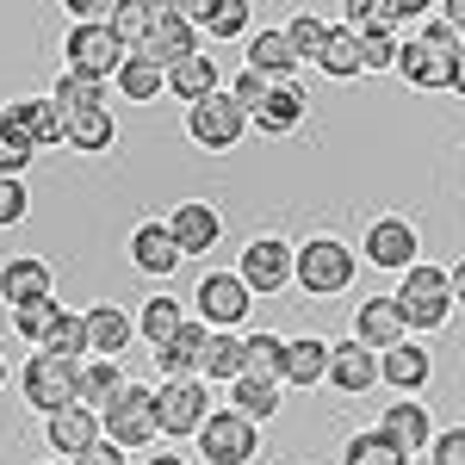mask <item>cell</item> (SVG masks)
I'll return each mask as SVG.
<instances>
[{
  "label": "cell",
  "instance_id": "obj_1",
  "mask_svg": "<svg viewBox=\"0 0 465 465\" xmlns=\"http://www.w3.org/2000/svg\"><path fill=\"white\" fill-rule=\"evenodd\" d=\"M397 311L410 322V335H429V329H447L453 317V267H434V261H416L410 273H397Z\"/></svg>",
  "mask_w": 465,
  "mask_h": 465
},
{
  "label": "cell",
  "instance_id": "obj_2",
  "mask_svg": "<svg viewBox=\"0 0 465 465\" xmlns=\"http://www.w3.org/2000/svg\"><path fill=\"white\" fill-rule=\"evenodd\" d=\"M193 304H199V322L212 335H242V322L254 311V292L236 267H205L199 286H193Z\"/></svg>",
  "mask_w": 465,
  "mask_h": 465
},
{
  "label": "cell",
  "instance_id": "obj_3",
  "mask_svg": "<svg viewBox=\"0 0 465 465\" xmlns=\"http://www.w3.org/2000/svg\"><path fill=\"white\" fill-rule=\"evenodd\" d=\"M354 249L341 242V236H304L298 242V292H311V298H341V292H354Z\"/></svg>",
  "mask_w": 465,
  "mask_h": 465
},
{
  "label": "cell",
  "instance_id": "obj_4",
  "mask_svg": "<svg viewBox=\"0 0 465 465\" xmlns=\"http://www.w3.org/2000/svg\"><path fill=\"white\" fill-rule=\"evenodd\" d=\"M19 391H25V403L50 422V416H63V410L81 403V366H74V360H56V354H32L25 372H19Z\"/></svg>",
  "mask_w": 465,
  "mask_h": 465
},
{
  "label": "cell",
  "instance_id": "obj_5",
  "mask_svg": "<svg viewBox=\"0 0 465 465\" xmlns=\"http://www.w3.org/2000/svg\"><path fill=\"white\" fill-rule=\"evenodd\" d=\"M137 50H124V37L112 25H69L63 32V69L94 74V81H118V69L131 63Z\"/></svg>",
  "mask_w": 465,
  "mask_h": 465
},
{
  "label": "cell",
  "instance_id": "obj_6",
  "mask_svg": "<svg viewBox=\"0 0 465 465\" xmlns=\"http://www.w3.org/2000/svg\"><path fill=\"white\" fill-rule=\"evenodd\" d=\"M236 273L249 280L254 298H280L286 286H298V242L286 236H254L242 261H236Z\"/></svg>",
  "mask_w": 465,
  "mask_h": 465
},
{
  "label": "cell",
  "instance_id": "obj_7",
  "mask_svg": "<svg viewBox=\"0 0 465 465\" xmlns=\"http://www.w3.org/2000/svg\"><path fill=\"white\" fill-rule=\"evenodd\" d=\"M100 422H106V440L124 447V453L155 447V434H162V422H155V385H124V397L100 410Z\"/></svg>",
  "mask_w": 465,
  "mask_h": 465
},
{
  "label": "cell",
  "instance_id": "obj_8",
  "mask_svg": "<svg viewBox=\"0 0 465 465\" xmlns=\"http://www.w3.org/2000/svg\"><path fill=\"white\" fill-rule=\"evenodd\" d=\"M360 261L366 267H385V273H410L422 261V236L403 212H385L366 223V242H360Z\"/></svg>",
  "mask_w": 465,
  "mask_h": 465
},
{
  "label": "cell",
  "instance_id": "obj_9",
  "mask_svg": "<svg viewBox=\"0 0 465 465\" xmlns=\"http://www.w3.org/2000/svg\"><path fill=\"white\" fill-rule=\"evenodd\" d=\"M205 403H212L205 379H168V385H155V422L168 440H199V429L212 422Z\"/></svg>",
  "mask_w": 465,
  "mask_h": 465
},
{
  "label": "cell",
  "instance_id": "obj_10",
  "mask_svg": "<svg viewBox=\"0 0 465 465\" xmlns=\"http://www.w3.org/2000/svg\"><path fill=\"white\" fill-rule=\"evenodd\" d=\"M242 131H249V112L236 106L230 87L212 94V100H199V106H186V137H193L199 149H236Z\"/></svg>",
  "mask_w": 465,
  "mask_h": 465
},
{
  "label": "cell",
  "instance_id": "obj_11",
  "mask_svg": "<svg viewBox=\"0 0 465 465\" xmlns=\"http://www.w3.org/2000/svg\"><path fill=\"white\" fill-rule=\"evenodd\" d=\"M199 453H205V465H249L261 453V429L223 403V410H212V422L199 429Z\"/></svg>",
  "mask_w": 465,
  "mask_h": 465
},
{
  "label": "cell",
  "instance_id": "obj_12",
  "mask_svg": "<svg viewBox=\"0 0 465 465\" xmlns=\"http://www.w3.org/2000/svg\"><path fill=\"white\" fill-rule=\"evenodd\" d=\"M397 74H403L410 87H422V94H447L453 74H460V50H440V44H429L422 32H410L403 37V56H397Z\"/></svg>",
  "mask_w": 465,
  "mask_h": 465
},
{
  "label": "cell",
  "instance_id": "obj_13",
  "mask_svg": "<svg viewBox=\"0 0 465 465\" xmlns=\"http://www.w3.org/2000/svg\"><path fill=\"white\" fill-rule=\"evenodd\" d=\"M354 341H366L372 354H391V348H403V341H410V322H403V311H397L391 292L360 298V304H354Z\"/></svg>",
  "mask_w": 465,
  "mask_h": 465
},
{
  "label": "cell",
  "instance_id": "obj_14",
  "mask_svg": "<svg viewBox=\"0 0 465 465\" xmlns=\"http://www.w3.org/2000/svg\"><path fill=\"white\" fill-rule=\"evenodd\" d=\"M0 298H6L13 311L50 304V298H56V273H50V261H44V254H13V261L0 267Z\"/></svg>",
  "mask_w": 465,
  "mask_h": 465
},
{
  "label": "cell",
  "instance_id": "obj_15",
  "mask_svg": "<svg viewBox=\"0 0 465 465\" xmlns=\"http://www.w3.org/2000/svg\"><path fill=\"white\" fill-rule=\"evenodd\" d=\"M199 50H205V32L193 25V13H186V6H162V19H155V37H149L137 56H155L162 69H174V63L199 56Z\"/></svg>",
  "mask_w": 465,
  "mask_h": 465
},
{
  "label": "cell",
  "instance_id": "obj_16",
  "mask_svg": "<svg viewBox=\"0 0 465 465\" xmlns=\"http://www.w3.org/2000/svg\"><path fill=\"white\" fill-rule=\"evenodd\" d=\"M0 118H6L13 131H25L37 149L69 143V112L56 106L50 94H32V100H6V106H0Z\"/></svg>",
  "mask_w": 465,
  "mask_h": 465
},
{
  "label": "cell",
  "instance_id": "obj_17",
  "mask_svg": "<svg viewBox=\"0 0 465 465\" xmlns=\"http://www.w3.org/2000/svg\"><path fill=\"white\" fill-rule=\"evenodd\" d=\"M242 69L267 74L273 87H286V81H298V69H304V56L292 50L286 25H261V32L249 37V56H242Z\"/></svg>",
  "mask_w": 465,
  "mask_h": 465
},
{
  "label": "cell",
  "instance_id": "obj_18",
  "mask_svg": "<svg viewBox=\"0 0 465 465\" xmlns=\"http://www.w3.org/2000/svg\"><path fill=\"white\" fill-rule=\"evenodd\" d=\"M180 261V242H174V230H168V217H149V223H137L131 230V267L137 273H149V280H168Z\"/></svg>",
  "mask_w": 465,
  "mask_h": 465
},
{
  "label": "cell",
  "instance_id": "obj_19",
  "mask_svg": "<svg viewBox=\"0 0 465 465\" xmlns=\"http://www.w3.org/2000/svg\"><path fill=\"white\" fill-rule=\"evenodd\" d=\"M44 440H50V453H63V460H81L87 447H100L106 440V422H100V410H87V403H74L63 416H50L44 422Z\"/></svg>",
  "mask_w": 465,
  "mask_h": 465
},
{
  "label": "cell",
  "instance_id": "obj_20",
  "mask_svg": "<svg viewBox=\"0 0 465 465\" xmlns=\"http://www.w3.org/2000/svg\"><path fill=\"white\" fill-rule=\"evenodd\" d=\"M168 230H174L180 254H212L223 242V212L205 205V199H180L174 212H168Z\"/></svg>",
  "mask_w": 465,
  "mask_h": 465
},
{
  "label": "cell",
  "instance_id": "obj_21",
  "mask_svg": "<svg viewBox=\"0 0 465 465\" xmlns=\"http://www.w3.org/2000/svg\"><path fill=\"white\" fill-rule=\"evenodd\" d=\"M87 360H118L137 341V317L124 304H87Z\"/></svg>",
  "mask_w": 465,
  "mask_h": 465
},
{
  "label": "cell",
  "instance_id": "obj_22",
  "mask_svg": "<svg viewBox=\"0 0 465 465\" xmlns=\"http://www.w3.org/2000/svg\"><path fill=\"white\" fill-rule=\"evenodd\" d=\"M205 348H212V329L193 317V322L174 335V341H168V348H155L149 360H155L162 385H168V379H199V372H205Z\"/></svg>",
  "mask_w": 465,
  "mask_h": 465
},
{
  "label": "cell",
  "instance_id": "obj_23",
  "mask_svg": "<svg viewBox=\"0 0 465 465\" xmlns=\"http://www.w3.org/2000/svg\"><path fill=\"white\" fill-rule=\"evenodd\" d=\"M379 429L391 434L397 447L416 460V453H429L434 447V422H429V403H416V397H397V403H385V416H379Z\"/></svg>",
  "mask_w": 465,
  "mask_h": 465
},
{
  "label": "cell",
  "instance_id": "obj_24",
  "mask_svg": "<svg viewBox=\"0 0 465 465\" xmlns=\"http://www.w3.org/2000/svg\"><path fill=\"white\" fill-rule=\"evenodd\" d=\"M329 385L341 397H360V391H372L379 385V354L366 348V341H335V354H329Z\"/></svg>",
  "mask_w": 465,
  "mask_h": 465
},
{
  "label": "cell",
  "instance_id": "obj_25",
  "mask_svg": "<svg viewBox=\"0 0 465 465\" xmlns=\"http://www.w3.org/2000/svg\"><path fill=\"white\" fill-rule=\"evenodd\" d=\"M304 112H311L304 81H286V87H273V94L249 112V124H254V131H267V137H292V131L304 124Z\"/></svg>",
  "mask_w": 465,
  "mask_h": 465
},
{
  "label": "cell",
  "instance_id": "obj_26",
  "mask_svg": "<svg viewBox=\"0 0 465 465\" xmlns=\"http://www.w3.org/2000/svg\"><path fill=\"white\" fill-rule=\"evenodd\" d=\"M429 379H434V360L416 335H410L403 348H391V354H379V385H391L397 397H416Z\"/></svg>",
  "mask_w": 465,
  "mask_h": 465
},
{
  "label": "cell",
  "instance_id": "obj_27",
  "mask_svg": "<svg viewBox=\"0 0 465 465\" xmlns=\"http://www.w3.org/2000/svg\"><path fill=\"white\" fill-rule=\"evenodd\" d=\"M329 354H335V341H322V335H292L286 341V385H298V391L329 385Z\"/></svg>",
  "mask_w": 465,
  "mask_h": 465
},
{
  "label": "cell",
  "instance_id": "obj_28",
  "mask_svg": "<svg viewBox=\"0 0 465 465\" xmlns=\"http://www.w3.org/2000/svg\"><path fill=\"white\" fill-rule=\"evenodd\" d=\"M168 94H180L186 106H199V100H212V94H223V74H217V56H186V63H174L168 69Z\"/></svg>",
  "mask_w": 465,
  "mask_h": 465
},
{
  "label": "cell",
  "instance_id": "obj_29",
  "mask_svg": "<svg viewBox=\"0 0 465 465\" xmlns=\"http://www.w3.org/2000/svg\"><path fill=\"white\" fill-rule=\"evenodd\" d=\"M186 322H193V317H186V304H180V298H168V292H155L143 311H137V335H143L149 354H155V348H168V341H174Z\"/></svg>",
  "mask_w": 465,
  "mask_h": 465
},
{
  "label": "cell",
  "instance_id": "obj_30",
  "mask_svg": "<svg viewBox=\"0 0 465 465\" xmlns=\"http://www.w3.org/2000/svg\"><path fill=\"white\" fill-rule=\"evenodd\" d=\"M193 13V25L205 37H217V44H230V37H249L254 25V6L249 0H212V6H186Z\"/></svg>",
  "mask_w": 465,
  "mask_h": 465
},
{
  "label": "cell",
  "instance_id": "obj_31",
  "mask_svg": "<svg viewBox=\"0 0 465 465\" xmlns=\"http://www.w3.org/2000/svg\"><path fill=\"white\" fill-rule=\"evenodd\" d=\"M112 143H118V118H112V106L69 112V149H81V155H106Z\"/></svg>",
  "mask_w": 465,
  "mask_h": 465
},
{
  "label": "cell",
  "instance_id": "obj_32",
  "mask_svg": "<svg viewBox=\"0 0 465 465\" xmlns=\"http://www.w3.org/2000/svg\"><path fill=\"white\" fill-rule=\"evenodd\" d=\"M205 385L223 379V385H236V379H249V335H212V348H205V372H199Z\"/></svg>",
  "mask_w": 465,
  "mask_h": 465
},
{
  "label": "cell",
  "instance_id": "obj_33",
  "mask_svg": "<svg viewBox=\"0 0 465 465\" xmlns=\"http://www.w3.org/2000/svg\"><path fill=\"white\" fill-rule=\"evenodd\" d=\"M112 87H118L131 106H149L155 94H168V69H162L155 56H131V63L118 69V81H112Z\"/></svg>",
  "mask_w": 465,
  "mask_h": 465
},
{
  "label": "cell",
  "instance_id": "obj_34",
  "mask_svg": "<svg viewBox=\"0 0 465 465\" xmlns=\"http://www.w3.org/2000/svg\"><path fill=\"white\" fill-rule=\"evenodd\" d=\"M124 385H131V379H124V366H118V360H87V366H81V403H87V410L118 403Z\"/></svg>",
  "mask_w": 465,
  "mask_h": 465
},
{
  "label": "cell",
  "instance_id": "obj_35",
  "mask_svg": "<svg viewBox=\"0 0 465 465\" xmlns=\"http://www.w3.org/2000/svg\"><path fill=\"white\" fill-rule=\"evenodd\" d=\"M230 410L249 416L254 429H261V422L280 416V385H273V379H236V385H230Z\"/></svg>",
  "mask_w": 465,
  "mask_h": 465
},
{
  "label": "cell",
  "instance_id": "obj_36",
  "mask_svg": "<svg viewBox=\"0 0 465 465\" xmlns=\"http://www.w3.org/2000/svg\"><path fill=\"white\" fill-rule=\"evenodd\" d=\"M37 354H56V360L87 366V317H81V311H56V322H50V335H44Z\"/></svg>",
  "mask_w": 465,
  "mask_h": 465
},
{
  "label": "cell",
  "instance_id": "obj_37",
  "mask_svg": "<svg viewBox=\"0 0 465 465\" xmlns=\"http://www.w3.org/2000/svg\"><path fill=\"white\" fill-rule=\"evenodd\" d=\"M249 379H273V385H286V335H273V329H249Z\"/></svg>",
  "mask_w": 465,
  "mask_h": 465
},
{
  "label": "cell",
  "instance_id": "obj_38",
  "mask_svg": "<svg viewBox=\"0 0 465 465\" xmlns=\"http://www.w3.org/2000/svg\"><path fill=\"white\" fill-rule=\"evenodd\" d=\"M50 100L63 112H94L106 106V81H94V74H74V69H56V87H50Z\"/></svg>",
  "mask_w": 465,
  "mask_h": 465
},
{
  "label": "cell",
  "instance_id": "obj_39",
  "mask_svg": "<svg viewBox=\"0 0 465 465\" xmlns=\"http://www.w3.org/2000/svg\"><path fill=\"white\" fill-rule=\"evenodd\" d=\"M341 465H410V453H403V447H397L385 429H360L354 440H348Z\"/></svg>",
  "mask_w": 465,
  "mask_h": 465
},
{
  "label": "cell",
  "instance_id": "obj_40",
  "mask_svg": "<svg viewBox=\"0 0 465 465\" xmlns=\"http://www.w3.org/2000/svg\"><path fill=\"white\" fill-rule=\"evenodd\" d=\"M155 19H162V6H143V0H118L112 6V32L124 37V50H143L155 37Z\"/></svg>",
  "mask_w": 465,
  "mask_h": 465
},
{
  "label": "cell",
  "instance_id": "obj_41",
  "mask_svg": "<svg viewBox=\"0 0 465 465\" xmlns=\"http://www.w3.org/2000/svg\"><path fill=\"white\" fill-rule=\"evenodd\" d=\"M329 32H335V25H329V19H317L311 6H298V13L286 19V37H292V50H298L304 63H322V50H329Z\"/></svg>",
  "mask_w": 465,
  "mask_h": 465
},
{
  "label": "cell",
  "instance_id": "obj_42",
  "mask_svg": "<svg viewBox=\"0 0 465 465\" xmlns=\"http://www.w3.org/2000/svg\"><path fill=\"white\" fill-rule=\"evenodd\" d=\"M329 81H354V74H366V63H360V37L348 32V25H335L329 32V50H322V63H317Z\"/></svg>",
  "mask_w": 465,
  "mask_h": 465
},
{
  "label": "cell",
  "instance_id": "obj_43",
  "mask_svg": "<svg viewBox=\"0 0 465 465\" xmlns=\"http://www.w3.org/2000/svg\"><path fill=\"white\" fill-rule=\"evenodd\" d=\"M32 155H37V143L25 137V131H13V124L0 118V174H6V180H25Z\"/></svg>",
  "mask_w": 465,
  "mask_h": 465
},
{
  "label": "cell",
  "instance_id": "obj_44",
  "mask_svg": "<svg viewBox=\"0 0 465 465\" xmlns=\"http://www.w3.org/2000/svg\"><path fill=\"white\" fill-rule=\"evenodd\" d=\"M56 311H63L56 298H50V304H32V311H13V329H19V335H25L32 348H44V335H50V322H56Z\"/></svg>",
  "mask_w": 465,
  "mask_h": 465
},
{
  "label": "cell",
  "instance_id": "obj_45",
  "mask_svg": "<svg viewBox=\"0 0 465 465\" xmlns=\"http://www.w3.org/2000/svg\"><path fill=\"white\" fill-rule=\"evenodd\" d=\"M397 56H403V44L397 37H360V63H366V74H379V69H397Z\"/></svg>",
  "mask_w": 465,
  "mask_h": 465
},
{
  "label": "cell",
  "instance_id": "obj_46",
  "mask_svg": "<svg viewBox=\"0 0 465 465\" xmlns=\"http://www.w3.org/2000/svg\"><path fill=\"white\" fill-rule=\"evenodd\" d=\"M230 94H236V106H242V112H254L267 94H273V81L254 74V69H236V74H230Z\"/></svg>",
  "mask_w": 465,
  "mask_h": 465
},
{
  "label": "cell",
  "instance_id": "obj_47",
  "mask_svg": "<svg viewBox=\"0 0 465 465\" xmlns=\"http://www.w3.org/2000/svg\"><path fill=\"white\" fill-rule=\"evenodd\" d=\"M25 212H32V199H25V180H6V174H0V230H6V223H19Z\"/></svg>",
  "mask_w": 465,
  "mask_h": 465
},
{
  "label": "cell",
  "instance_id": "obj_48",
  "mask_svg": "<svg viewBox=\"0 0 465 465\" xmlns=\"http://www.w3.org/2000/svg\"><path fill=\"white\" fill-rule=\"evenodd\" d=\"M429 460L434 465H465V429H440L434 447H429Z\"/></svg>",
  "mask_w": 465,
  "mask_h": 465
},
{
  "label": "cell",
  "instance_id": "obj_49",
  "mask_svg": "<svg viewBox=\"0 0 465 465\" xmlns=\"http://www.w3.org/2000/svg\"><path fill=\"white\" fill-rule=\"evenodd\" d=\"M74 465H124V447H112V440H100V447H87Z\"/></svg>",
  "mask_w": 465,
  "mask_h": 465
},
{
  "label": "cell",
  "instance_id": "obj_50",
  "mask_svg": "<svg viewBox=\"0 0 465 465\" xmlns=\"http://www.w3.org/2000/svg\"><path fill=\"white\" fill-rule=\"evenodd\" d=\"M440 19H447V25L465 37V0H447V6H440Z\"/></svg>",
  "mask_w": 465,
  "mask_h": 465
},
{
  "label": "cell",
  "instance_id": "obj_51",
  "mask_svg": "<svg viewBox=\"0 0 465 465\" xmlns=\"http://www.w3.org/2000/svg\"><path fill=\"white\" fill-rule=\"evenodd\" d=\"M143 465H186V453H174V447H155Z\"/></svg>",
  "mask_w": 465,
  "mask_h": 465
},
{
  "label": "cell",
  "instance_id": "obj_52",
  "mask_svg": "<svg viewBox=\"0 0 465 465\" xmlns=\"http://www.w3.org/2000/svg\"><path fill=\"white\" fill-rule=\"evenodd\" d=\"M453 304H465V261H453Z\"/></svg>",
  "mask_w": 465,
  "mask_h": 465
},
{
  "label": "cell",
  "instance_id": "obj_53",
  "mask_svg": "<svg viewBox=\"0 0 465 465\" xmlns=\"http://www.w3.org/2000/svg\"><path fill=\"white\" fill-rule=\"evenodd\" d=\"M453 94H465V50H460V74H453Z\"/></svg>",
  "mask_w": 465,
  "mask_h": 465
},
{
  "label": "cell",
  "instance_id": "obj_54",
  "mask_svg": "<svg viewBox=\"0 0 465 465\" xmlns=\"http://www.w3.org/2000/svg\"><path fill=\"white\" fill-rule=\"evenodd\" d=\"M0 385H6V360H0Z\"/></svg>",
  "mask_w": 465,
  "mask_h": 465
},
{
  "label": "cell",
  "instance_id": "obj_55",
  "mask_svg": "<svg viewBox=\"0 0 465 465\" xmlns=\"http://www.w3.org/2000/svg\"><path fill=\"white\" fill-rule=\"evenodd\" d=\"M44 465H56V460H44Z\"/></svg>",
  "mask_w": 465,
  "mask_h": 465
},
{
  "label": "cell",
  "instance_id": "obj_56",
  "mask_svg": "<svg viewBox=\"0 0 465 465\" xmlns=\"http://www.w3.org/2000/svg\"><path fill=\"white\" fill-rule=\"evenodd\" d=\"M0 304H6V298H0Z\"/></svg>",
  "mask_w": 465,
  "mask_h": 465
}]
</instances>
